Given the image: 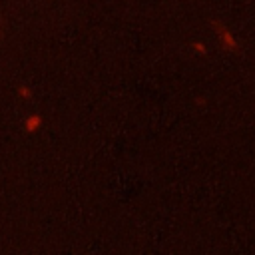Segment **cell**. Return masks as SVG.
<instances>
[{"mask_svg":"<svg viewBox=\"0 0 255 255\" xmlns=\"http://www.w3.org/2000/svg\"><path fill=\"white\" fill-rule=\"evenodd\" d=\"M213 30H215V36H217V42L223 50L227 52H235L237 50V40L231 32V28L223 22H213Z\"/></svg>","mask_w":255,"mask_h":255,"instance_id":"obj_1","label":"cell"},{"mask_svg":"<svg viewBox=\"0 0 255 255\" xmlns=\"http://www.w3.org/2000/svg\"><path fill=\"white\" fill-rule=\"evenodd\" d=\"M42 126H44V118H42V114H38V112H32V114H28V116L22 120V129H24L26 133H36V131H40Z\"/></svg>","mask_w":255,"mask_h":255,"instance_id":"obj_2","label":"cell"},{"mask_svg":"<svg viewBox=\"0 0 255 255\" xmlns=\"http://www.w3.org/2000/svg\"><path fill=\"white\" fill-rule=\"evenodd\" d=\"M16 96L20 98V100H24V102H28V100H32V88L28 86V84H18L16 86Z\"/></svg>","mask_w":255,"mask_h":255,"instance_id":"obj_3","label":"cell"},{"mask_svg":"<svg viewBox=\"0 0 255 255\" xmlns=\"http://www.w3.org/2000/svg\"><path fill=\"white\" fill-rule=\"evenodd\" d=\"M189 48H191V52H195V54H199V56H205V54H207L205 44H203V42H199V40H197V42H191V46H189Z\"/></svg>","mask_w":255,"mask_h":255,"instance_id":"obj_4","label":"cell"}]
</instances>
